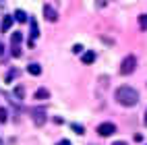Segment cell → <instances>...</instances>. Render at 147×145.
<instances>
[{"instance_id":"obj_15","label":"cell","mask_w":147,"mask_h":145,"mask_svg":"<svg viewBox=\"0 0 147 145\" xmlns=\"http://www.w3.org/2000/svg\"><path fill=\"white\" fill-rule=\"evenodd\" d=\"M139 25H141V29H147V15L139 17Z\"/></svg>"},{"instance_id":"obj_1","label":"cell","mask_w":147,"mask_h":145,"mask_svg":"<svg viewBox=\"0 0 147 145\" xmlns=\"http://www.w3.org/2000/svg\"><path fill=\"white\" fill-rule=\"evenodd\" d=\"M114 98L120 106H135L139 102V93H137V89L131 87V85H120L118 89H116Z\"/></svg>"},{"instance_id":"obj_20","label":"cell","mask_w":147,"mask_h":145,"mask_svg":"<svg viewBox=\"0 0 147 145\" xmlns=\"http://www.w3.org/2000/svg\"><path fill=\"white\" fill-rule=\"evenodd\" d=\"M2 54H4V44L0 42V56H2Z\"/></svg>"},{"instance_id":"obj_16","label":"cell","mask_w":147,"mask_h":145,"mask_svg":"<svg viewBox=\"0 0 147 145\" xmlns=\"http://www.w3.org/2000/svg\"><path fill=\"white\" fill-rule=\"evenodd\" d=\"M15 95H17L19 100H23V87H21V85H19V87H15Z\"/></svg>"},{"instance_id":"obj_8","label":"cell","mask_w":147,"mask_h":145,"mask_svg":"<svg viewBox=\"0 0 147 145\" xmlns=\"http://www.w3.org/2000/svg\"><path fill=\"white\" fill-rule=\"evenodd\" d=\"M13 23H15V17H11V15H6L4 19H2V23H0V31H8V29L13 27Z\"/></svg>"},{"instance_id":"obj_21","label":"cell","mask_w":147,"mask_h":145,"mask_svg":"<svg viewBox=\"0 0 147 145\" xmlns=\"http://www.w3.org/2000/svg\"><path fill=\"white\" fill-rule=\"evenodd\" d=\"M112 145H129V143H124V141H116V143H112Z\"/></svg>"},{"instance_id":"obj_2","label":"cell","mask_w":147,"mask_h":145,"mask_svg":"<svg viewBox=\"0 0 147 145\" xmlns=\"http://www.w3.org/2000/svg\"><path fill=\"white\" fill-rule=\"evenodd\" d=\"M135 69H137V58H135L133 54H129V56L120 62V75H131Z\"/></svg>"},{"instance_id":"obj_10","label":"cell","mask_w":147,"mask_h":145,"mask_svg":"<svg viewBox=\"0 0 147 145\" xmlns=\"http://www.w3.org/2000/svg\"><path fill=\"white\" fill-rule=\"evenodd\" d=\"M50 98V91L46 89V87H40V89L35 91V100H48Z\"/></svg>"},{"instance_id":"obj_19","label":"cell","mask_w":147,"mask_h":145,"mask_svg":"<svg viewBox=\"0 0 147 145\" xmlns=\"http://www.w3.org/2000/svg\"><path fill=\"white\" fill-rule=\"evenodd\" d=\"M56 145H71V141H68V139H62V141H58Z\"/></svg>"},{"instance_id":"obj_14","label":"cell","mask_w":147,"mask_h":145,"mask_svg":"<svg viewBox=\"0 0 147 145\" xmlns=\"http://www.w3.org/2000/svg\"><path fill=\"white\" fill-rule=\"evenodd\" d=\"M71 129H73V131H75L77 135H83V133H85V131H83V127H81L79 122H75V124H71Z\"/></svg>"},{"instance_id":"obj_5","label":"cell","mask_w":147,"mask_h":145,"mask_svg":"<svg viewBox=\"0 0 147 145\" xmlns=\"http://www.w3.org/2000/svg\"><path fill=\"white\" fill-rule=\"evenodd\" d=\"M114 133H116V124L114 122H102L100 127H97V135H102V137H110Z\"/></svg>"},{"instance_id":"obj_6","label":"cell","mask_w":147,"mask_h":145,"mask_svg":"<svg viewBox=\"0 0 147 145\" xmlns=\"http://www.w3.org/2000/svg\"><path fill=\"white\" fill-rule=\"evenodd\" d=\"M31 21V35H29V48L35 46V37H40V27H37V21L35 19H29Z\"/></svg>"},{"instance_id":"obj_7","label":"cell","mask_w":147,"mask_h":145,"mask_svg":"<svg viewBox=\"0 0 147 145\" xmlns=\"http://www.w3.org/2000/svg\"><path fill=\"white\" fill-rule=\"evenodd\" d=\"M44 17H46V21H50V23L58 21V13L54 11L50 4H44Z\"/></svg>"},{"instance_id":"obj_3","label":"cell","mask_w":147,"mask_h":145,"mask_svg":"<svg viewBox=\"0 0 147 145\" xmlns=\"http://www.w3.org/2000/svg\"><path fill=\"white\" fill-rule=\"evenodd\" d=\"M21 40H23L21 31H15V33L11 35V54H13L15 58L21 56Z\"/></svg>"},{"instance_id":"obj_17","label":"cell","mask_w":147,"mask_h":145,"mask_svg":"<svg viewBox=\"0 0 147 145\" xmlns=\"http://www.w3.org/2000/svg\"><path fill=\"white\" fill-rule=\"evenodd\" d=\"M6 118H8V114H6V110H4V108H0V122H4Z\"/></svg>"},{"instance_id":"obj_22","label":"cell","mask_w":147,"mask_h":145,"mask_svg":"<svg viewBox=\"0 0 147 145\" xmlns=\"http://www.w3.org/2000/svg\"><path fill=\"white\" fill-rule=\"evenodd\" d=\"M0 145H4V141H0Z\"/></svg>"},{"instance_id":"obj_23","label":"cell","mask_w":147,"mask_h":145,"mask_svg":"<svg viewBox=\"0 0 147 145\" xmlns=\"http://www.w3.org/2000/svg\"><path fill=\"white\" fill-rule=\"evenodd\" d=\"M145 122H147V114H145Z\"/></svg>"},{"instance_id":"obj_11","label":"cell","mask_w":147,"mask_h":145,"mask_svg":"<svg viewBox=\"0 0 147 145\" xmlns=\"http://www.w3.org/2000/svg\"><path fill=\"white\" fill-rule=\"evenodd\" d=\"M27 73H29V75H35V77H37V75H42V66H40V64H35V62H31V64L27 66Z\"/></svg>"},{"instance_id":"obj_12","label":"cell","mask_w":147,"mask_h":145,"mask_svg":"<svg viewBox=\"0 0 147 145\" xmlns=\"http://www.w3.org/2000/svg\"><path fill=\"white\" fill-rule=\"evenodd\" d=\"M15 21L25 23V21H27V13H25V11H21V8H19V11H15Z\"/></svg>"},{"instance_id":"obj_4","label":"cell","mask_w":147,"mask_h":145,"mask_svg":"<svg viewBox=\"0 0 147 145\" xmlns=\"http://www.w3.org/2000/svg\"><path fill=\"white\" fill-rule=\"evenodd\" d=\"M46 118H48L46 108H31V120H33L35 127H44V124H46Z\"/></svg>"},{"instance_id":"obj_9","label":"cell","mask_w":147,"mask_h":145,"mask_svg":"<svg viewBox=\"0 0 147 145\" xmlns=\"http://www.w3.org/2000/svg\"><path fill=\"white\" fill-rule=\"evenodd\" d=\"M81 62H83V64H93V62H95V52H91V50L85 52V54L81 56Z\"/></svg>"},{"instance_id":"obj_13","label":"cell","mask_w":147,"mask_h":145,"mask_svg":"<svg viewBox=\"0 0 147 145\" xmlns=\"http://www.w3.org/2000/svg\"><path fill=\"white\" fill-rule=\"evenodd\" d=\"M19 75V69H11V71H8V75L4 77V81L6 83H11V81H15V77Z\"/></svg>"},{"instance_id":"obj_18","label":"cell","mask_w":147,"mask_h":145,"mask_svg":"<svg viewBox=\"0 0 147 145\" xmlns=\"http://www.w3.org/2000/svg\"><path fill=\"white\" fill-rule=\"evenodd\" d=\"M73 52H77V54H79V52H83V46H81V44H75V48H73Z\"/></svg>"}]
</instances>
